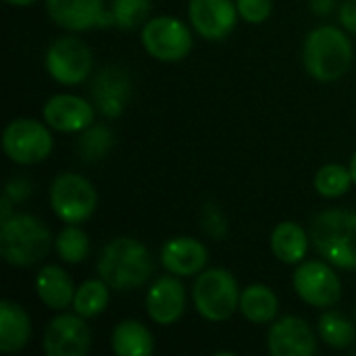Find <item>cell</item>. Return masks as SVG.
Instances as JSON below:
<instances>
[{"mask_svg":"<svg viewBox=\"0 0 356 356\" xmlns=\"http://www.w3.org/2000/svg\"><path fill=\"white\" fill-rule=\"evenodd\" d=\"M152 271L154 261L148 248L134 238L111 240L98 259V275L113 290L121 292L144 286Z\"/></svg>","mask_w":356,"mask_h":356,"instance_id":"1","label":"cell"},{"mask_svg":"<svg viewBox=\"0 0 356 356\" xmlns=\"http://www.w3.org/2000/svg\"><path fill=\"white\" fill-rule=\"evenodd\" d=\"M311 242L338 269H356V213L330 209L311 223Z\"/></svg>","mask_w":356,"mask_h":356,"instance_id":"2","label":"cell"},{"mask_svg":"<svg viewBox=\"0 0 356 356\" xmlns=\"http://www.w3.org/2000/svg\"><path fill=\"white\" fill-rule=\"evenodd\" d=\"M302 58L311 77L323 83L336 81L353 65V42L342 29L321 25L307 35Z\"/></svg>","mask_w":356,"mask_h":356,"instance_id":"3","label":"cell"},{"mask_svg":"<svg viewBox=\"0 0 356 356\" xmlns=\"http://www.w3.org/2000/svg\"><path fill=\"white\" fill-rule=\"evenodd\" d=\"M52 246L50 229L33 215H13L0 229V254L13 267H31L46 259Z\"/></svg>","mask_w":356,"mask_h":356,"instance_id":"4","label":"cell"},{"mask_svg":"<svg viewBox=\"0 0 356 356\" xmlns=\"http://www.w3.org/2000/svg\"><path fill=\"white\" fill-rule=\"evenodd\" d=\"M240 294L236 277L221 267L200 271L192 290L198 315L215 323L227 321L240 309Z\"/></svg>","mask_w":356,"mask_h":356,"instance_id":"5","label":"cell"},{"mask_svg":"<svg viewBox=\"0 0 356 356\" xmlns=\"http://www.w3.org/2000/svg\"><path fill=\"white\" fill-rule=\"evenodd\" d=\"M98 204L96 188L79 173H58L50 186V207L65 223H83Z\"/></svg>","mask_w":356,"mask_h":356,"instance_id":"6","label":"cell"},{"mask_svg":"<svg viewBox=\"0 0 356 356\" xmlns=\"http://www.w3.org/2000/svg\"><path fill=\"white\" fill-rule=\"evenodd\" d=\"M54 146L48 123L35 119H15L2 134V148L17 165H35L50 156Z\"/></svg>","mask_w":356,"mask_h":356,"instance_id":"7","label":"cell"},{"mask_svg":"<svg viewBox=\"0 0 356 356\" xmlns=\"http://www.w3.org/2000/svg\"><path fill=\"white\" fill-rule=\"evenodd\" d=\"M142 46L144 50L163 63H177L186 58L192 50V31L190 27L169 15L152 17L142 27Z\"/></svg>","mask_w":356,"mask_h":356,"instance_id":"8","label":"cell"},{"mask_svg":"<svg viewBox=\"0 0 356 356\" xmlns=\"http://www.w3.org/2000/svg\"><path fill=\"white\" fill-rule=\"evenodd\" d=\"M92 50L77 35H63L54 40L44 56L48 75L63 86H77L92 73Z\"/></svg>","mask_w":356,"mask_h":356,"instance_id":"9","label":"cell"},{"mask_svg":"<svg viewBox=\"0 0 356 356\" xmlns=\"http://www.w3.org/2000/svg\"><path fill=\"white\" fill-rule=\"evenodd\" d=\"M296 294L311 307H334L342 296V282L338 273L323 261H302L292 275Z\"/></svg>","mask_w":356,"mask_h":356,"instance_id":"10","label":"cell"},{"mask_svg":"<svg viewBox=\"0 0 356 356\" xmlns=\"http://www.w3.org/2000/svg\"><path fill=\"white\" fill-rule=\"evenodd\" d=\"M44 353L48 356H83L92 344V334L81 315H56L44 332Z\"/></svg>","mask_w":356,"mask_h":356,"instance_id":"11","label":"cell"},{"mask_svg":"<svg viewBox=\"0 0 356 356\" xmlns=\"http://www.w3.org/2000/svg\"><path fill=\"white\" fill-rule=\"evenodd\" d=\"M188 15L200 38L219 42L234 31L240 13L234 0H190Z\"/></svg>","mask_w":356,"mask_h":356,"instance_id":"12","label":"cell"},{"mask_svg":"<svg viewBox=\"0 0 356 356\" xmlns=\"http://www.w3.org/2000/svg\"><path fill=\"white\" fill-rule=\"evenodd\" d=\"M90 94L94 100V106L108 119L119 117L131 96V81L129 73L119 65H108L100 69L90 86Z\"/></svg>","mask_w":356,"mask_h":356,"instance_id":"13","label":"cell"},{"mask_svg":"<svg viewBox=\"0 0 356 356\" xmlns=\"http://www.w3.org/2000/svg\"><path fill=\"white\" fill-rule=\"evenodd\" d=\"M267 348L273 356H313L317 350V338L305 319L288 315L269 327Z\"/></svg>","mask_w":356,"mask_h":356,"instance_id":"14","label":"cell"},{"mask_svg":"<svg viewBox=\"0 0 356 356\" xmlns=\"http://www.w3.org/2000/svg\"><path fill=\"white\" fill-rule=\"evenodd\" d=\"M42 115L50 129L75 134L94 123V104L75 94H56L46 100Z\"/></svg>","mask_w":356,"mask_h":356,"instance_id":"15","label":"cell"},{"mask_svg":"<svg viewBox=\"0 0 356 356\" xmlns=\"http://www.w3.org/2000/svg\"><path fill=\"white\" fill-rule=\"evenodd\" d=\"M46 13L58 27L69 31L111 23V13L104 10L102 0H46Z\"/></svg>","mask_w":356,"mask_h":356,"instance_id":"16","label":"cell"},{"mask_svg":"<svg viewBox=\"0 0 356 356\" xmlns=\"http://www.w3.org/2000/svg\"><path fill=\"white\" fill-rule=\"evenodd\" d=\"M146 313L159 325H173L186 313V290L173 275L159 277L146 294Z\"/></svg>","mask_w":356,"mask_h":356,"instance_id":"17","label":"cell"},{"mask_svg":"<svg viewBox=\"0 0 356 356\" xmlns=\"http://www.w3.org/2000/svg\"><path fill=\"white\" fill-rule=\"evenodd\" d=\"M207 261H209L207 246L190 236L171 238L161 250V263L165 265V269L179 277H190L200 273L207 267Z\"/></svg>","mask_w":356,"mask_h":356,"instance_id":"18","label":"cell"},{"mask_svg":"<svg viewBox=\"0 0 356 356\" xmlns=\"http://www.w3.org/2000/svg\"><path fill=\"white\" fill-rule=\"evenodd\" d=\"M75 290L71 277L58 265H46L35 275V292L38 298L52 311H63L73 305Z\"/></svg>","mask_w":356,"mask_h":356,"instance_id":"19","label":"cell"},{"mask_svg":"<svg viewBox=\"0 0 356 356\" xmlns=\"http://www.w3.org/2000/svg\"><path fill=\"white\" fill-rule=\"evenodd\" d=\"M31 336L29 315L13 300L0 302V350L4 355L19 353Z\"/></svg>","mask_w":356,"mask_h":356,"instance_id":"20","label":"cell"},{"mask_svg":"<svg viewBox=\"0 0 356 356\" xmlns=\"http://www.w3.org/2000/svg\"><path fill=\"white\" fill-rule=\"evenodd\" d=\"M307 232L296 221H284L280 223L271 234V250L277 261L286 265H300L309 250Z\"/></svg>","mask_w":356,"mask_h":356,"instance_id":"21","label":"cell"},{"mask_svg":"<svg viewBox=\"0 0 356 356\" xmlns=\"http://www.w3.org/2000/svg\"><path fill=\"white\" fill-rule=\"evenodd\" d=\"M111 346L119 356H146L154 350V338L144 323L125 319L113 330Z\"/></svg>","mask_w":356,"mask_h":356,"instance_id":"22","label":"cell"},{"mask_svg":"<svg viewBox=\"0 0 356 356\" xmlns=\"http://www.w3.org/2000/svg\"><path fill=\"white\" fill-rule=\"evenodd\" d=\"M277 307L280 302L275 292L265 284H252L240 294V313L250 323H271L277 315Z\"/></svg>","mask_w":356,"mask_h":356,"instance_id":"23","label":"cell"},{"mask_svg":"<svg viewBox=\"0 0 356 356\" xmlns=\"http://www.w3.org/2000/svg\"><path fill=\"white\" fill-rule=\"evenodd\" d=\"M108 284L100 277V280H88L83 282L77 290H75V298H73V309L77 315H81L83 319H92L96 315H100L106 305H108Z\"/></svg>","mask_w":356,"mask_h":356,"instance_id":"24","label":"cell"},{"mask_svg":"<svg viewBox=\"0 0 356 356\" xmlns=\"http://www.w3.org/2000/svg\"><path fill=\"white\" fill-rule=\"evenodd\" d=\"M317 332H319V338L327 346L338 348V350L348 348L356 340V327L350 323V319H346L342 313H336V311L321 315Z\"/></svg>","mask_w":356,"mask_h":356,"instance_id":"25","label":"cell"},{"mask_svg":"<svg viewBox=\"0 0 356 356\" xmlns=\"http://www.w3.org/2000/svg\"><path fill=\"white\" fill-rule=\"evenodd\" d=\"M350 184H355L353 175H350V167H344L338 163L323 165L315 175V190L323 198L344 196L350 190Z\"/></svg>","mask_w":356,"mask_h":356,"instance_id":"26","label":"cell"},{"mask_svg":"<svg viewBox=\"0 0 356 356\" xmlns=\"http://www.w3.org/2000/svg\"><path fill=\"white\" fill-rule=\"evenodd\" d=\"M54 248H56L58 257L65 263L77 265V263H81L88 257V252H90V240H88V234L81 227L69 223L58 234V238L54 240Z\"/></svg>","mask_w":356,"mask_h":356,"instance_id":"27","label":"cell"},{"mask_svg":"<svg viewBox=\"0 0 356 356\" xmlns=\"http://www.w3.org/2000/svg\"><path fill=\"white\" fill-rule=\"evenodd\" d=\"M115 144V136L108 127L104 125H90L88 129L81 131V138L77 142V150L83 161L94 163L100 161L108 154V150Z\"/></svg>","mask_w":356,"mask_h":356,"instance_id":"28","label":"cell"},{"mask_svg":"<svg viewBox=\"0 0 356 356\" xmlns=\"http://www.w3.org/2000/svg\"><path fill=\"white\" fill-rule=\"evenodd\" d=\"M152 0H113L111 23L121 29H134L148 21Z\"/></svg>","mask_w":356,"mask_h":356,"instance_id":"29","label":"cell"},{"mask_svg":"<svg viewBox=\"0 0 356 356\" xmlns=\"http://www.w3.org/2000/svg\"><path fill=\"white\" fill-rule=\"evenodd\" d=\"M238 13L244 21L248 23H263L269 19L271 10H273V2L271 0H236Z\"/></svg>","mask_w":356,"mask_h":356,"instance_id":"30","label":"cell"},{"mask_svg":"<svg viewBox=\"0 0 356 356\" xmlns=\"http://www.w3.org/2000/svg\"><path fill=\"white\" fill-rule=\"evenodd\" d=\"M29 192H31L29 184H27L25 179L17 177V179H10V181H8V186H6V190H4V196H8L13 202H21V200H25V198L29 196Z\"/></svg>","mask_w":356,"mask_h":356,"instance_id":"31","label":"cell"},{"mask_svg":"<svg viewBox=\"0 0 356 356\" xmlns=\"http://www.w3.org/2000/svg\"><path fill=\"white\" fill-rule=\"evenodd\" d=\"M340 23L346 31L356 33V0H344L340 6Z\"/></svg>","mask_w":356,"mask_h":356,"instance_id":"32","label":"cell"},{"mask_svg":"<svg viewBox=\"0 0 356 356\" xmlns=\"http://www.w3.org/2000/svg\"><path fill=\"white\" fill-rule=\"evenodd\" d=\"M334 4H336V0H311V10L319 17H325L332 13Z\"/></svg>","mask_w":356,"mask_h":356,"instance_id":"33","label":"cell"},{"mask_svg":"<svg viewBox=\"0 0 356 356\" xmlns=\"http://www.w3.org/2000/svg\"><path fill=\"white\" fill-rule=\"evenodd\" d=\"M10 202H13V200H10L8 196H4V198H2V223H4L6 219H10V217H13V215H10Z\"/></svg>","mask_w":356,"mask_h":356,"instance_id":"34","label":"cell"},{"mask_svg":"<svg viewBox=\"0 0 356 356\" xmlns=\"http://www.w3.org/2000/svg\"><path fill=\"white\" fill-rule=\"evenodd\" d=\"M4 2H8V4H13V6H29V4H33L35 0H4Z\"/></svg>","mask_w":356,"mask_h":356,"instance_id":"35","label":"cell"},{"mask_svg":"<svg viewBox=\"0 0 356 356\" xmlns=\"http://www.w3.org/2000/svg\"><path fill=\"white\" fill-rule=\"evenodd\" d=\"M350 175H353V181H355L356 186V152L353 154V159H350Z\"/></svg>","mask_w":356,"mask_h":356,"instance_id":"36","label":"cell"}]
</instances>
